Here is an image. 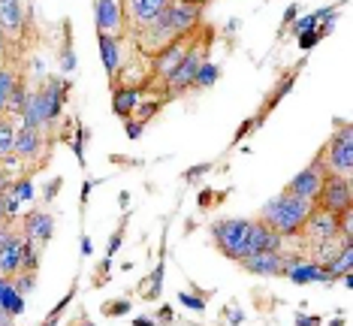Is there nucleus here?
Returning a JSON list of instances; mask_svg holds the SVG:
<instances>
[{
    "label": "nucleus",
    "mask_w": 353,
    "mask_h": 326,
    "mask_svg": "<svg viewBox=\"0 0 353 326\" xmlns=\"http://www.w3.org/2000/svg\"><path fill=\"white\" fill-rule=\"evenodd\" d=\"M302 233H305V238H308L311 248H317V245H323V242H332V238H339V236H341L339 214L314 209V212L308 214V221H305Z\"/></svg>",
    "instance_id": "nucleus-5"
},
{
    "label": "nucleus",
    "mask_w": 353,
    "mask_h": 326,
    "mask_svg": "<svg viewBox=\"0 0 353 326\" xmlns=\"http://www.w3.org/2000/svg\"><path fill=\"white\" fill-rule=\"evenodd\" d=\"M281 242L284 236L275 233L269 224L263 221H254L251 224V236H248V254H260V251H281Z\"/></svg>",
    "instance_id": "nucleus-13"
},
{
    "label": "nucleus",
    "mask_w": 353,
    "mask_h": 326,
    "mask_svg": "<svg viewBox=\"0 0 353 326\" xmlns=\"http://www.w3.org/2000/svg\"><path fill=\"white\" fill-rule=\"evenodd\" d=\"M100 54H103V67H106V73L115 79L118 73H121V45H118V37L100 34Z\"/></svg>",
    "instance_id": "nucleus-21"
},
{
    "label": "nucleus",
    "mask_w": 353,
    "mask_h": 326,
    "mask_svg": "<svg viewBox=\"0 0 353 326\" xmlns=\"http://www.w3.org/2000/svg\"><path fill=\"white\" fill-rule=\"evenodd\" d=\"M317 34H299V45H302V49H311V45H314L317 43Z\"/></svg>",
    "instance_id": "nucleus-33"
},
{
    "label": "nucleus",
    "mask_w": 353,
    "mask_h": 326,
    "mask_svg": "<svg viewBox=\"0 0 353 326\" xmlns=\"http://www.w3.org/2000/svg\"><path fill=\"white\" fill-rule=\"evenodd\" d=\"M0 312H6L10 317L25 312V296H21V293L12 287V281L3 287V293H0Z\"/></svg>",
    "instance_id": "nucleus-23"
},
{
    "label": "nucleus",
    "mask_w": 353,
    "mask_h": 326,
    "mask_svg": "<svg viewBox=\"0 0 353 326\" xmlns=\"http://www.w3.org/2000/svg\"><path fill=\"white\" fill-rule=\"evenodd\" d=\"M19 79H15L12 70H0V118L10 112V94L15 91Z\"/></svg>",
    "instance_id": "nucleus-24"
},
{
    "label": "nucleus",
    "mask_w": 353,
    "mask_h": 326,
    "mask_svg": "<svg viewBox=\"0 0 353 326\" xmlns=\"http://www.w3.org/2000/svg\"><path fill=\"white\" fill-rule=\"evenodd\" d=\"M157 106H160V103H148V106H142V109H139V124H142V121H148V118L157 112Z\"/></svg>",
    "instance_id": "nucleus-31"
},
{
    "label": "nucleus",
    "mask_w": 353,
    "mask_h": 326,
    "mask_svg": "<svg viewBox=\"0 0 353 326\" xmlns=\"http://www.w3.org/2000/svg\"><path fill=\"white\" fill-rule=\"evenodd\" d=\"M311 212H314V203L311 200H299V196H293L284 190V194H278L275 200H269L263 205L260 221L269 224L281 236H299Z\"/></svg>",
    "instance_id": "nucleus-1"
},
{
    "label": "nucleus",
    "mask_w": 353,
    "mask_h": 326,
    "mask_svg": "<svg viewBox=\"0 0 353 326\" xmlns=\"http://www.w3.org/2000/svg\"><path fill=\"white\" fill-rule=\"evenodd\" d=\"M299 326H317V320H305V317H299Z\"/></svg>",
    "instance_id": "nucleus-36"
},
{
    "label": "nucleus",
    "mask_w": 353,
    "mask_h": 326,
    "mask_svg": "<svg viewBox=\"0 0 353 326\" xmlns=\"http://www.w3.org/2000/svg\"><path fill=\"white\" fill-rule=\"evenodd\" d=\"M6 218H10V214H6V194H0V224H3Z\"/></svg>",
    "instance_id": "nucleus-35"
},
{
    "label": "nucleus",
    "mask_w": 353,
    "mask_h": 326,
    "mask_svg": "<svg viewBox=\"0 0 353 326\" xmlns=\"http://www.w3.org/2000/svg\"><path fill=\"white\" fill-rule=\"evenodd\" d=\"M208 170H212V163H203V166H196V170L184 172V179H188V181H194V179H199V176H203V172H208Z\"/></svg>",
    "instance_id": "nucleus-32"
},
{
    "label": "nucleus",
    "mask_w": 353,
    "mask_h": 326,
    "mask_svg": "<svg viewBox=\"0 0 353 326\" xmlns=\"http://www.w3.org/2000/svg\"><path fill=\"white\" fill-rule=\"evenodd\" d=\"M188 54V45L181 43V37H175L170 45H163V49L157 52V58H154V73L160 79H170L175 73V67L181 63V58Z\"/></svg>",
    "instance_id": "nucleus-14"
},
{
    "label": "nucleus",
    "mask_w": 353,
    "mask_h": 326,
    "mask_svg": "<svg viewBox=\"0 0 353 326\" xmlns=\"http://www.w3.org/2000/svg\"><path fill=\"white\" fill-rule=\"evenodd\" d=\"M54 233V218L49 212H30L25 218V238L28 242H49Z\"/></svg>",
    "instance_id": "nucleus-17"
},
{
    "label": "nucleus",
    "mask_w": 353,
    "mask_h": 326,
    "mask_svg": "<svg viewBox=\"0 0 353 326\" xmlns=\"http://www.w3.org/2000/svg\"><path fill=\"white\" fill-rule=\"evenodd\" d=\"M323 179H326L323 161H320V157H314V163L305 166V170H302L299 176H296L284 190H287V194H293V196H299V200H311V203H314V196H317L320 185H323Z\"/></svg>",
    "instance_id": "nucleus-6"
},
{
    "label": "nucleus",
    "mask_w": 353,
    "mask_h": 326,
    "mask_svg": "<svg viewBox=\"0 0 353 326\" xmlns=\"http://www.w3.org/2000/svg\"><path fill=\"white\" fill-rule=\"evenodd\" d=\"M170 6V0H127V15L124 19H130V25L136 30L154 25V21L163 15V10Z\"/></svg>",
    "instance_id": "nucleus-8"
},
{
    "label": "nucleus",
    "mask_w": 353,
    "mask_h": 326,
    "mask_svg": "<svg viewBox=\"0 0 353 326\" xmlns=\"http://www.w3.org/2000/svg\"><path fill=\"white\" fill-rule=\"evenodd\" d=\"M251 224L254 221H245V218H227V221H218L212 227V236H214V245L223 257L230 260H242L248 257V236H251Z\"/></svg>",
    "instance_id": "nucleus-2"
},
{
    "label": "nucleus",
    "mask_w": 353,
    "mask_h": 326,
    "mask_svg": "<svg viewBox=\"0 0 353 326\" xmlns=\"http://www.w3.org/2000/svg\"><path fill=\"white\" fill-rule=\"evenodd\" d=\"M199 63H203V54H199V49H188V54H184L181 63L175 67V73L166 79V85H170L172 94H181V91H188L190 85H194V76H196Z\"/></svg>",
    "instance_id": "nucleus-10"
},
{
    "label": "nucleus",
    "mask_w": 353,
    "mask_h": 326,
    "mask_svg": "<svg viewBox=\"0 0 353 326\" xmlns=\"http://www.w3.org/2000/svg\"><path fill=\"white\" fill-rule=\"evenodd\" d=\"M314 205L320 212H332V214H341V212H350V179H341V176H329L323 179L317 196H314Z\"/></svg>",
    "instance_id": "nucleus-4"
},
{
    "label": "nucleus",
    "mask_w": 353,
    "mask_h": 326,
    "mask_svg": "<svg viewBox=\"0 0 353 326\" xmlns=\"http://www.w3.org/2000/svg\"><path fill=\"white\" fill-rule=\"evenodd\" d=\"M94 12H97V30L106 37H121L124 30V6L121 0H94Z\"/></svg>",
    "instance_id": "nucleus-7"
},
{
    "label": "nucleus",
    "mask_w": 353,
    "mask_h": 326,
    "mask_svg": "<svg viewBox=\"0 0 353 326\" xmlns=\"http://www.w3.org/2000/svg\"><path fill=\"white\" fill-rule=\"evenodd\" d=\"M136 326H154V323L145 320V317H139V320H136Z\"/></svg>",
    "instance_id": "nucleus-38"
},
{
    "label": "nucleus",
    "mask_w": 353,
    "mask_h": 326,
    "mask_svg": "<svg viewBox=\"0 0 353 326\" xmlns=\"http://www.w3.org/2000/svg\"><path fill=\"white\" fill-rule=\"evenodd\" d=\"M25 269V238L10 236L0 245V278H12Z\"/></svg>",
    "instance_id": "nucleus-11"
},
{
    "label": "nucleus",
    "mask_w": 353,
    "mask_h": 326,
    "mask_svg": "<svg viewBox=\"0 0 353 326\" xmlns=\"http://www.w3.org/2000/svg\"><path fill=\"white\" fill-rule=\"evenodd\" d=\"M39 148H43V130L39 127H28V124H21L19 130H15V142H12V154H19V157H37L39 154Z\"/></svg>",
    "instance_id": "nucleus-15"
},
{
    "label": "nucleus",
    "mask_w": 353,
    "mask_h": 326,
    "mask_svg": "<svg viewBox=\"0 0 353 326\" xmlns=\"http://www.w3.org/2000/svg\"><path fill=\"white\" fill-rule=\"evenodd\" d=\"M21 25H25L21 0H0V30L3 34H19Z\"/></svg>",
    "instance_id": "nucleus-19"
},
{
    "label": "nucleus",
    "mask_w": 353,
    "mask_h": 326,
    "mask_svg": "<svg viewBox=\"0 0 353 326\" xmlns=\"http://www.w3.org/2000/svg\"><path fill=\"white\" fill-rule=\"evenodd\" d=\"M88 326H94V323H88Z\"/></svg>",
    "instance_id": "nucleus-41"
},
{
    "label": "nucleus",
    "mask_w": 353,
    "mask_h": 326,
    "mask_svg": "<svg viewBox=\"0 0 353 326\" xmlns=\"http://www.w3.org/2000/svg\"><path fill=\"white\" fill-rule=\"evenodd\" d=\"M0 49H3V30H0Z\"/></svg>",
    "instance_id": "nucleus-40"
},
{
    "label": "nucleus",
    "mask_w": 353,
    "mask_h": 326,
    "mask_svg": "<svg viewBox=\"0 0 353 326\" xmlns=\"http://www.w3.org/2000/svg\"><path fill=\"white\" fill-rule=\"evenodd\" d=\"M163 19H166V25H170L172 37H181V34H188V30L196 25V19H199V6L170 3V6L163 10Z\"/></svg>",
    "instance_id": "nucleus-12"
},
{
    "label": "nucleus",
    "mask_w": 353,
    "mask_h": 326,
    "mask_svg": "<svg viewBox=\"0 0 353 326\" xmlns=\"http://www.w3.org/2000/svg\"><path fill=\"white\" fill-rule=\"evenodd\" d=\"M181 305H188L190 308V312H203V308H205V302L203 299H196V296H188V293H181Z\"/></svg>",
    "instance_id": "nucleus-29"
},
{
    "label": "nucleus",
    "mask_w": 353,
    "mask_h": 326,
    "mask_svg": "<svg viewBox=\"0 0 353 326\" xmlns=\"http://www.w3.org/2000/svg\"><path fill=\"white\" fill-rule=\"evenodd\" d=\"M326 272H329V281H335V278H344V275L353 272V245L350 242H344V248L339 251V257L326 263Z\"/></svg>",
    "instance_id": "nucleus-22"
},
{
    "label": "nucleus",
    "mask_w": 353,
    "mask_h": 326,
    "mask_svg": "<svg viewBox=\"0 0 353 326\" xmlns=\"http://www.w3.org/2000/svg\"><path fill=\"white\" fill-rule=\"evenodd\" d=\"M39 103H43L46 124L54 121V118L61 115V106H63V82L61 79H49V82L39 88Z\"/></svg>",
    "instance_id": "nucleus-16"
},
{
    "label": "nucleus",
    "mask_w": 353,
    "mask_h": 326,
    "mask_svg": "<svg viewBox=\"0 0 353 326\" xmlns=\"http://www.w3.org/2000/svg\"><path fill=\"white\" fill-rule=\"evenodd\" d=\"M317 157L323 161V170L329 176L350 179V170H353V133H350V127H344L339 136L329 139L326 148L320 151Z\"/></svg>",
    "instance_id": "nucleus-3"
},
{
    "label": "nucleus",
    "mask_w": 353,
    "mask_h": 326,
    "mask_svg": "<svg viewBox=\"0 0 353 326\" xmlns=\"http://www.w3.org/2000/svg\"><path fill=\"white\" fill-rule=\"evenodd\" d=\"M239 266L248 269L251 275H263V278H275L284 275V257L281 251H260V254H248L239 260Z\"/></svg>",
    "instance_id": "nucleus-9"
},
{
    "label": "nucleus",
    "mask_w": 353,
    "mask_h": 326,
    "mask_svg": "<svg viewBox=\"0 0 353 326\" xmlns=\"http://www.w3.org/2000/svg\"><path fill=\"white\" fill-rule=\"evenodd\" d=\"M61 70L63 73H70V70H76V54H73V49H63V54H61Z\"/></svg>",
    "instance_id": "nucleus-28"
},
{
    "label": "nucleus",
    "mask_w": 353,
    "mask_h": 326,
    "mask_svg": "<svg viewBox=\"0 0 353 326\" xmlns=\"http://www.w3.org/2000/svg\"><path fill=\"white\" fill-rule=\"evenodd\" d=\"M218 76H221V67H218V63L203 61V63H199V70H196V76H194V85H196V88H208V85L218 82Z\"/></svg>",
    "instance_id": "nucleus-26"
},
{
    "label": "nucleus",
    "mask_w": 353,
    "mask_h": 326,
    "mask_svg": "<svg viewBox=\"0 0 353 326\" xmlns=\"http://www.w3.org/2000/svg\"><path fill=\"white\" fill-rule=\"evenodd\" d=\"M3 185H6V179H3V176H0V194H3Z\"/></svg>",
    "instance_id": "nucleus-39"
},
{
    "label": "nucleus",
    "mask_w": 353,
    "mask_h": 326,
    "mask_svg": "<svg viewBox=\"0 0 353 326\" xmlns=\"http://www.w3.org/2000/svg\"><path fill=\"white\" fill-rule=\"evenodd\" d=\"M127 308H130V305H127L124 299H118V302H109V305H106V314H127Z\"/></svg>",
    "instance_id": "nucleus-30"
},
{
    "label": "nucleus",
    "mask_w": 353,
    "mask_h": 326,
    "mask_svg": "<svg viewBox=\"0 0 353 326\" xmlns=\"http://www.w3.org/2000/svg\"><path fill=\"white\" fill-rule=\"evenodd\" d=\"M179 3H188V6H199L203 0H179Z\"/></svg>",
    "instance_id": "nucleus-37"
},
{
    "label": "nucleus",
    "mask_w": 353,
    "mask_h": 326,
    "mask_svg": "<svg viewBox=\"0 0 353 326\" xmlns=\"http://www.w3.org/2000/svg\"><path fill=\"white\" fill-rule=\"evenodd\" d=\"M30 194H34V190H30V181H21V185H12V190H10V196H12L15 203L30 200Z\"/></svg>",
    "instance_id": "nucleus-27"
},
{
    "label": "nucleus",
    "mask_w": 353,
    "mask_h": 326,
    "mask_svg": "<svg viewBox=\"0 0 353 326\" xmlns=\"http://www.w3.org/2000/svg\"><path fill=\"white\" fill-rule=\"evenodd\" d=\"M127 136H130V139H139V136H142V124L127 121Z\"/></svg>",
    "instance_id": "nucleus-34"
},
{
    "label": "nucleus",
    "mask_w": 353,
    "mask_h": 326,
    "mask_svg": "<svg viewBox=\"0 0 353 326\" xmlns=\"http://www.w3.org/2000/svg\"><path fill=\"white\" fill-rule=\"evenodd\" d=\"M136 106H139V88H130V85H124V88H118L112 94V109H115L118 118H124V121H130Z\"/></svg>",
    "instance_id": "nucleus-20"
},
{
    "label": "nucleus",
    "mask_w": 353,
    "mask_h": 326,
    "mask_svg": "<svg viewBox=\"0 0 353 326\" xmlns=\"http://www.w3.org/2000/svg\"><path fill=\"white\" fill-rule=\"evenodd\" d=\"M287 278H290L293 284H311V281H329V272L323 263H317V260H302V263H296L293 269H287L284 272Z\"/></svg>",
    "instance_id": "nucleus-18"
},
{
    "label": "nucleus",
    "mask_w": 353,
    "mask_h": 326,
    "mask_svg": "<svg viewBox=\"0 0 353 326\" xmlns=\"http://www.w3.org/2000/svg\"><path fill=\"white\" fill-rule=\"evenodd\" d=\"M12 142H15V124L10 118H0V161L12 157Z\"/></svg>",
    "instance_id": "nucleus-25"
}]
</instances>
